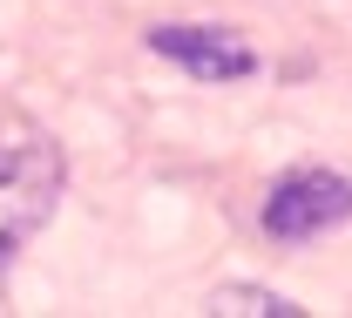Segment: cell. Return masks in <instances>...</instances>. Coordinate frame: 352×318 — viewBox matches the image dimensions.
<instances>
[{"label": "cell", "mask_w": 352, "mask_h": 318, "mask_svg": "<svg viewBox=\"0 0 352 318\" xmlns=\"http://www.w3.org/2000/svg\"><path fill=\"white\" fill-rule=\"evenodd\" d=\"M149 47L163 61H176V68H190L197 82H244V75H258V47L244 41L237 27L163 21V27H149Z\"/></svg>", "instance_id": "3"}, {"label": "cell", "mask_w": 352, "mask_h": 318, "mask_svg": "<svg viewBox=\"0 0 352 318\" xmlns=\"http://www.w3.org/2000/svg\"><path fill=\"white\" fill-rule=\"evenodd\" d=\"M210 312H223V318H298L305 305H292L285 291H264V284H223L217 298H210Z\"/></svg>", "instance_id": "4"}, {"label": "cell", "mask_w": 352, "mask_h": 318, "mask_svg": "<svg viewBox=\"0 0 352 318\" xmlns=\"http://www.w3.org/2000/svg\"><path fill=\"white\" fill-rule=\"evenodd\" d=\"M61 142L41 129H7L0 136V271L28 251V237H41V224L61 203Z\"/></svg>", "instance_id": "1"}, {"label": "cell", "mask_w": 352, "mask_h": 318, "mask_svg": "<svg viewBox=\"0 0 352 318\" xmlns=\"http://www.w3.org/2000/svg\"><path fill=\"white\" fill-rule=\"evenodd\" d=\"M339 224H352V177L339 170H292L264 196V237L278 244H311Z\"/></svg>", "instance_id": "2"}]
</instances>
